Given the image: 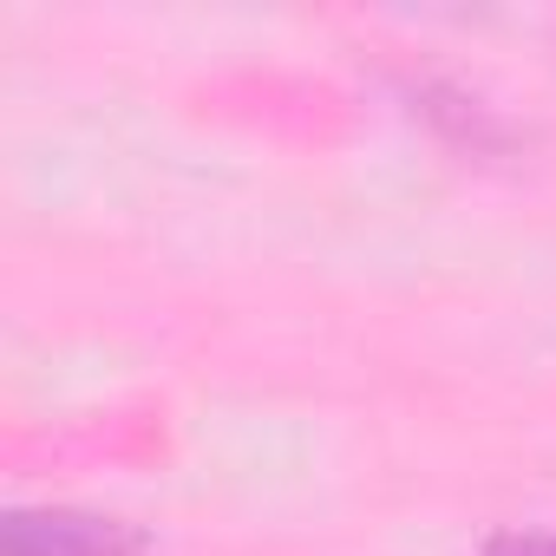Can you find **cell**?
Here are the masks:
<instances>
[{"label":"cell","instance_id":"7a4b0ae2","mask_svg":"<svg viewBox=\"0 0 556 556\" xmlns=\"http://www.w3.org/2000/svg\"><path fill=\"white\" fill-rule=\"evenodd\" d=\"M400 99L413 105V118H426L445 144H458V151H471V157H497V151L517 144L510 118H504L491 99H478L471 86H458V79L406 73V79H400Z\"/></svg>","mask_w":556,"mask_h":556},{"label":"cell","instance_id":"6da1fadb","mask_svg":"<svg viewBox=\"0 0 556 556\" xmlns=\"http://www.w3.org/2000/svg\"><path fill=\"white\" fill-rule=\"evenodd\" d=\"M0 556H144V536L99 510L40 504V510H8Z\"/></svg>","mask_w":556,"mask_h":556},{"label":"cell","instance_id":"3957f363","mask_svg":"<svg viewBox=\"0 0 556 556\" xmlns=\"http://www.w3.org/2000/svg\"><path fill=\"white\" fill-rule=\"evenodd\" d=\"M484 556H556V530H504L484 543Z\"/></svg>","mask_w":556,"mask_h":556}]
</instances>
